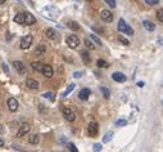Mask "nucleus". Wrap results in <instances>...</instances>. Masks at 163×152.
Instances as JSON below:
<instances>
[{"label":"nucleus","instance_id":"9d476101","mask_svg":"<svg viewBox=\"0 0 163 152\" xmlns=\"http://www.w3.org/2000/svg\"><path fill=\"white\" fill-rule=\"evenodd\" d=\"M13 66H14V68H16L17 71H18V74H21V75L26 74V67H25V65H23L21 61H14L13 62Z\"/></svg>","mask_w":163,"mask_h":152},{"label":"nucleus","instance_id":"2f4dec72","mask_svg":"<svg viewBox=\"0 0 163 152\" xmlns=\"http://www.w3.org/2000/svg\"><path fill=\"white\" fill-rule=\"evenodd\" d=\"M67 147H68V150H69L71 152H78V150H77V147L73 143H68L67 144Z\"/></svg>","mask_w":163,"mask_h":152},{"label":"nucleus","instance_id":"4c0bfd02","mask_svg":"<svg viewBox=\"0 0 163 152\" xmlns=\"http://www.w3.org/2000/svg\"><path fill=\"white\" fill-rule=\"evenodd\" d=\"M1 67H3V70H4V72H5V74H9V68H8L7 63H3V65H1Z\"/></svg>","mask_w":163,"mask_h":152},{"label":"nucleus","instance_id":"4468645a","mask_svg":"<svg viewBox=\"0 0 163 152\" xmlns=\"http://www.w3.org/2000/svg\"><path fill=\"white\" fill-rule=\"evenodd\" d=\"M45 52H46V45L43 43L39 44L36 47V49H35V54L36 56H43V54H45Z\"/></svg>","mask_w":163,"mask_h":152},{"label":"nucleus","instance_id":"5701e85b","mask_svg":"<svg viewBox=\"0 0 163 152\" xmlns=\"http://www.w3.org/2000/svg\"><path fill=\"white\" fill-rule=\"evenodd\" d=\"M43 97L46 98V99H49L50 102H54V101H55V94L53 93V92H46V93L43 94Z\"/></svg>","mask_w":163,"mask_h":152},{"label":"nucleus","instance_id":"c03bdc74","mask_svg":"<svg viewBox=\"0 0 163 152\" xmlns=\"http://www.w3.org/2000/svg\"><path fill=\"white\" fill-rule=\"evenodd\" d=\"M162 106H163V101H162Z\"/></svg>","mask_w":163,"mask_h":152},{"label":"nucleus","instance_id":"f8f14e48","mask_svg":"<svg viewBox=\"0 0 163 152\" xmlns=\"http://www.w3.org/2000/svg\"><path fill=\"white\" fill-rule=\"evenodd\" d=\"M112 79L117 83H125L126 81V75H123L122 72H114L112 75Z\"/></svg>","mask_w":163,"mask_h":152},{"label":"nucleus","instance_id":"412c9836","mask_svg":"<svg viewBox=\"0 0 163 152\" xmlns=\"http://www.w3.org/2000/svg\"><path fill=\"white\" fill-rule=\"evenodd\" d=\"M67 26L72 30V31H78L80 30V25L77 22H75V21H69V22L67 23Z\"/></svg>","mask_w":163,"mask_h":152},{"label":"nucleus","instance_id":"7c9ffc66","mask_svg":"<svg viewBox=\"0 0 163 152\" xmlns=\"http://www.w3.org/2000/svg\"><path fill=\"white\" fill-rule=\"evenodd\" d=\"M91 40H93L94 43H96L98 45H103V44H102V40H100V39L95 34H91Z\"/></svg>","mask_w":163,"mask_h":152},{"label":"nucleus","instance_id":"20e7f679","mask_svg":"<svg viewBox=\"0 0 163 152\" xmlns=\"http://www.w3.org/2000/svg\"><path fill=\"white\" fill-rule=\"evenodd\" d=\"M7 106H8V110L9 111H12V112H16L17 110H18V107H19V105H18V101L16 99V98H9V99L7 101Z\"/></svg>","mask_w":163,"mask_h":152},{"label":"nucleus","instance_id":"aec40b11","mask_svg":"<svg viewBox=\"0 0 163 152\" xmlns=\"http://www.w3.org/2000/svg\"><path fill=\"white\" fill-rule=\"evenodd\" d=\"M143 26L148 30V31H154V28H155V25H154L153 22H150V21H144Z\"/></svg>","mask_w":163,"mask_h":152},{"label":"nucleus","instance_id":"37998d69","mask_svg":"<svg viewBox=\"0 0 163 152\" xmlns=\"http://www.w3.org/2000/svg\"><path fill=\"white\" fill-rule=\"evenodd\" d=\"M86 1H93V0H86Z\"/></svg>","mask_w":163,"mask_h":152},{"label":"nucleus","instance_id":"7ed1b4c3","mask_svg":"<svg viewBox=\"0 0 163 152\" xmlns=\"http://www.w3.org/2000/svg\"><path fill=\"white\" fill-rule=\"evenodd\" d=\"M98 130H99L98 124L95 123V121H91V123L89 124V126H87V135L93 138V137H95L98 134Z\"/></svg>","mask_w":163,"mask_h":152},{"label":"nucleus","instance_id":"a211bd4d","mask_svg":"<svg viewBox=\"0 0 163 152\" xmlns=\"http://www.w3.org/2000/svg\"><path fill=\"white\" fill-rule=\"evenodd\" d=\"M45 35H46V37H49V39H55L57 37V31H55L54 28H46V31H45Z\"/></svg>","mask_w":163,"mask_h":152},{"label":"nucleus","instance_id":"9b49d317","mask_svg":"<svg viewBox=\"0 0 163 152\" xmlns=\"http://www.w3.org/2000/svg\"><path fill=\"white\" fill-rule=\"evenodd\" d=\"M35 22H36V18H35L31 13L25 12V25L31 26V25H35Z\"/></svg>","mask_w":163,"mask_h":152},{"label":"nucleus","instance_id":"79ce46f5","mask_svg":"<svg viewBox=\"0 0 163 152\" xmlns=\"http://www.w3.org/2000/svg\"><path fill=\"white\" fill-rule=\"evenodd\" d=\"M5 1H7V0H0V5H3V4H4V3Z\"/></svg>","mask_w":163,"mask_h":152},{"label":"nucleus","instance_id":"ddd939ff","mask_svg":"<svg viewBox=\"0 0 163 152\" xmlns=\"http://www.w3.org/2000/svg\"><path fill=\"white\" fill-rule=\"evenodd\" d=\"M41 74H43L45 77L50 79V77L53 76V68H52V66H50V65H45V66H44L43 72H41Z\"/></svg>","mask_w":163,"mask_h":152},{"label":"nucleus","instance_id":"cd10ccee","mask_svg":"<svg viewBox=\"0 0 163 152\" xmlns=\"http://www.w3.org/2000/svg\"><path fill=\"white\" fill-rule=\"evenodd\" d=\"M112 137H113V132H108L104 137H103V142H104V143H108V142L112 139Z\"/></svg>","mask_w":163,"mask_h":152},{"label":"nucleus","instance_id":"58836bf2","mask_svg":"<svg viewBox=\"0 0 163 152\" xmlns=\"http://www.w3.org/2000/svg\"><path fill=\"white\" fill-rule=\"evenodd\" d=\"M138 86H139V88H143V86H144V83H143V81H139V83H138Z\"/></svg>","mask_w":163,"mask_h":152},{"label":"nucleus","instance_id":"bb28decb","mask_svg":"<svg viewBox=\"0 0 163 152\" xmlns=\"http://www.w3.org/2000/svg\"><path fill=\"white\" fill-rule=\"evenodd\" d=\"M75 86H76L75 84H69V85H68V86H67V89H66V90L63 92V97H67V95L69 94L73 90V89H75Z\"/></svg>","mask_w":163,"mask_h":152},{"label":"nucleus","instance_id":"423d86ee","mask_svg":"<svg viewBox=\"0 0 163 152\" xmlns=\"http://www.w3.org/2000/svg\"><path fill=\"white\" fill-rule=\"evenodd\" d=\"M100 18L104 21V22H112L113 21V13L108 9H103L100 12Z\"/></svg>","mask_w":163,"mask_h":152},{"label":"nucleus","instance_id":"a878e982","mask_svg":"<svg viewBox=\"0 0 163 152\" xmlns=\"http://www.w3.org/2000/svg\"><path fill=\"white\" fill-rule=\"evenodd\" d=\"M96 65H98V67H100V68H107V67L109 66L108 62H105L104 59H98Z\"/></svg>","mask_w":163,"mask_h":152},{"label":"nucleus","instance_id":"393cba45","mask_svg":"<svg viewBox=\"0 0 163 152\" xmlns=\"http://www.w3.org/2000/svg\"><path fill=\"white\" fill-rule=\"evenodd\" d=\"M85 47H86L89 50H94V49H95V44H94L90 39H86V40H85Z\"/></svg>","mask_w":163,"mask_h":152},{"label":"nucleus","instance_id":"a18cd8bd","mask_svg":"<svg viewBox=\"0 0 163 152\" xmlns=\"http://www.w3.org/2000/svg\"><path fill=\"white\" fill-rule=\"evenodd\" d=\"M22 152H25V151H22Z\"/></svg>","mask_w":163,"mask_h":152},{"label":"nucleus","instance_id":"c9c22d12","mask_svg":"<svg viewBox=\"0 0 163 152\" xmlns=\"http://www.w3.org/2000/svg\"><path fill=\"white\" fill-rule=\"evenodd\" d=\"M102 151V144L100 143H96L95 146H94V152H100Z\"/></svg>","mask_w":163,"mask_h":152},{"label":"nucleus","instance_id":"6e6552de","mask_svg":"<svg viewBox=\"0 0 163 152\" xmlns=\"http://www.w3.org/2000/svg\"><path fill=\"white\" fill-rule=\"evenodd\" d=\"M26 86H27L28 89H34V90H36V89L40 88V84H39V81L37 80H35V79H27L26 80Z\"/></svg>","mask_w":163,"mask_h":152},{"label":"nucleus","instance_id":"f704fd0d","mask_svg":"<svg viewBox=\"0 0 163 152\" xmlns=\"http://www.w3.org/2000/svg\"><path fill=\"white\" fill-rule=\"evenodd\" d=\"M105 3L109 5L111 8H116V0H105Z\"/></svg>","mask_w":163,"mask_h":152},{"label":"nucleus","instance_id":"f3484780","mask_svg":"<svg viewBox=\"0 0 163 152\" xmlns=\"http://www.w3.org/2000/svg\"><path fill=\"white\" fill-rule=\"evenodd\" d=\"M28 142L31 143V144H37V143L40 142V135H39V134H31V135L28 137Z\"/></svg>","mask_w":163,"mask_h":152},{"label":"nucleus","instance_id":"e433bc0d","mask_svg":"<svg viewBox=\"0 0 163 152\" xmlns=\"http://www.w3.org/2000/svg\"><path fill=\"white\" fill-rule=\"evenodd\" d=\"M75 79H80V77H82V72L81 71H76V72H73V75H72Z\"/></svg>","mask_w":163,"mask_h":152},{"label":"nucleus","instance_id":"72a5a7b5","mask_svg":"<svg viewBox=\"0 0 163 152\" xmlns=\"http://www.w3.org/2000/svg\"><path fill=\"white\" fill-rule=\"evenodd\" d=\"M145 3H146L148 5H150V7H153V5H157L159 3V0H145Z\"/></svg>","mask_w":163,"mask_h":152},{"label":"nucleus","instance_id":"c85d7f7f","mask_svg":"<svg viewBox=\"0 0 163 152\" xmlns=\"http://www.w3.org/2000/svg\"><path fill=\"white\" fill-rule=\"evenodd\" d=\"M114 124H116V126H126V125H127V120H125V119H118Z\"/></svg>","mask_w":163,"mask_h":152},{"label":"nucleus","instance_id":"1a4fd4ad","mask_svg":"<svg viewBox=\"0 0 163 152\" xmlns=\"http://www.w3.org/2000/svg\"><path fill=\"white\" fill-rule=\"evenodd\" d=\"M90 94H91L90 89H89V88H84V89H81V90H80V93H78V98H80L81 101H86V99H89Z\"/></svg>","mask_w":163,"mask_h":152},{"label":"nucleus","instance_id":"6ab92c4d","mask_svg":"<svg viewBox=\"0 0 163 152\" xmlns=\"http://www.w3.org/2000/svg\"><path fill=\"white\" fill-rule=\"evenodd\" d=\"M81 58H82V61H84L86 65H89V63H90V61H91L90 54H89V52H86V50H82V52H81Z\"/></svg>","mask_w":163,"mask_h":152},{"label":"nucleus","instance_id":"2eb2a0df","mask_svg":"<svg viewBox=\"0 0 163 152\" xmlns=\"http://www.w3.org/2000/svg\"><path fill=\"white\" fill-rule=\"evenodd\" d=\"M44 66H45V65H44L43 62H32L31 63V67L34 68L35 71H37V72H43Z\"/></svg>","mask_w":163,"mask_h":152},{"label":"nucleus","instance_id":"b1692460","mask_svg":"<svg viewBox=\"0 0 163 152\" xmlns=\"http://www.w3.org/2000/svg\"><path fill=\"white\" fill-rule=\"evenodd\" d=\"M100 92L103 93V97H104L105 99H109V98H111V92H109L108 88H105V86H102V88H100Z\"/></svg>","mask_w":163,"mask_h":152},{"label":"nucleus","instance_id":"c756f323","mask_svg":"<svg viewBox=\"0 0 163 152\" xmlns=\"http://www.w3.org/2000/svg\"><path fill=\"white\" fill-rule=\"evenodd\" d=\"M157 19H158L161 23H163V8L157 10Z\"/></svg>","mask_w":163,"mask_h":152},{"label":"nucleus","instance_id":"473e14b6","mask_svg":"<svg viewBox=\"0 0 163 152\" xmlns=\"http://www.w3.org/2000/svg\"><path fill=\"white\" fill-rule=\"evenodd\" d=\"M118 40H120V41H121V43H122V44H123V45H129V44H130V41H129V40H127V39H126V37H123V36H121V35H120V36H118Z\"/></svg>","mask_w":163,"mask_h":152},{"label":"nucleus","instance_id":"f03ea898","mask_svg":"<svg viewBox=\"0 0 163 152\" xmlns=\"http://www.w3.org/2000/svg\"><path fill=\"white\" fill-rule=\"evenodd\" d=\"M67 44H68V47H69L71 49H76V48L80 45L78 36H76V35H69V36L67 37Z\"/></svg>","mask_w":163,"mask_h":152},{"label":"nucleus","instance_id":"39448f33","mask_svg":"<svg viewBox=\"0 0 163 152\" xmlns=\"http://www.w3.org/2000/svg\"><path fill=\"white\" fill-rule=\"evenodd\" d=\"M30 130H31V125H30L28 123H23L22 125H21L19 130L17 132V137H18V138H21V137L26 135V134H27Z\"/></svg>","mask_w":163,"mask_h":152},{"label":"nucleus","instance_id":"a19ab883","mask_svg":"<svg viewBox=\"0 0 163 152\" xmlns=\"http://www.w3.org/2000/svg\"><path fill=\"white\" fill-rule=\"evenodd\" d=\"M3 146H4V141H3V139L0 138V147H3Z\"/></svg>","mask_w":163,"mask_h":152},{"label":"nucleus","instance_id":"0eeeda50","mask_svg":"<svg viewBox=\"0 0 163 152\" xmlns=\"http://www.w3.org/2000/svg\"><path fill=\"white\" fill-rule=\"evenodd\" d=\"M63 116H64V119H66L67 121H69V123H73V121L76 120L75 112H73L72 110H69V108H64L63 110Z\"/></svg>","mask_w":163,"mask_h":152},{"label":"nucleus","instance_id":"4be33fe9","mask_svg":"<svg viewBox=\"0 0 163 152\" xmlns=\"http://www.w3.org/2000/svg\"><path fill=\"white\" fill-rule=\"evenodd\" d=\"M127 26H129V25H127V23H126L123 19H120V21H118V30H120L121 32H125V34H126Z\"/></svg>","mask_w":163,"mask_h":152},{"label":"nucleus","instance_id":"dca6fc26","mask_svg":"<svg viewBox=\"0 0 163 152\" xmlns=\"http://www.w3.org/2000/svg\"><path fill=\"white\" fill-rule=\"evenodd\" d=\"M14 22L18 25H25V13H18L14 16Z\"/></svg>","mask_w":163,"mask_h":152},{"label":"nucleus","instance_id":"f257e3e1","mask_svg":"<svg viewBox=\"0 0 163 152\" xmlns=\"http://www.w3.org/2000/svg\"><path fill=\"white\" fill-rule=\"evenodd\" d=\"M32 41H34V37L32 35H26L21 39V49H28L32 45Z\"/></svg>","mask_w":163,"mask_h":152},{"label":"nucleus","instance_id":"ea45409f","mask_svg":"<svg viewBox=\"0 0 163 152\" xmlns=\"http://www.w3.org/2000/svg\"><path fill=\"white\" fill-rule=\"evenodd\" d=\"M158 44H159V45H163V39L162 37L158 39Z\"/></svg>","mask_w":163,"mask_h":152}]
</instances>
